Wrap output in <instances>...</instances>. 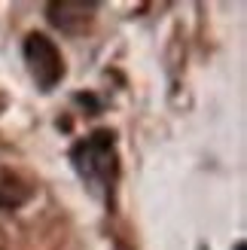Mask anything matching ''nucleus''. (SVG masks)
<instances>
[{"mask_svg": "<svg viewBox=\"0 0 247 250\" xmlns=\"http://www.w3.org/2000/svg\"><path fill=\"white\" fill-rule=\"evenodd\" d=\"M70 162L82 183L89 186V192L98 195L101 202H110L113 186L119 180V156H116V137L113 131H92L82 137L80 144H73Z\"/></svg>", "mask_w": 247, "mask_h": 250, "instance_id": "1", "label": "nucleus"}, {"mask_svg": "<svg viewBox=\"0 0 247 250\" xmlns=\"http://www.w3.org/2000/svg\"><path fill=\"white\" fill-rule=\"evenodd\" d=\"M24 64H28V73L34 77V83L40 85L43 92H52L55 85L64 80V58H61V49L55 46L52 37H46L40 31H31L24 37Z\"/></svg>", "mask_w": 247, "mask_h": 250, "instance_id": "2", "label": "nucleus"}, {"mask_svg": "<svg viewBox=\"0 0 247 250\" xmlns=\"http://www.w3.org/2000/svg\"><path fill=\"white\" fill-rule=\"evenodd\" d=\"M95 12H98V3H82V0H55V3H46L49 24L67 37L89 34L95 24Z\"/></svg>", "mask_w": 247, "mask_h": 250, "instance_id": "3", "label": "nucleus"}, {"mask_svg": "<svg viewBox=\"0 0 247 250\" xmlns=\"http://www.w3.org/2000/svg\"><path fill=\"white\" fill-rule=\"evenodd\" d=\"M34 195L31 180H24L19 171L0 168V210H19L21 205H28Z\"/></svg>", "mask_w": 247, "mask_h": 250, "instance_id": "4", "label": "nucleus"}]
</instances>
